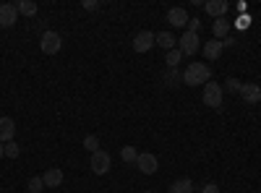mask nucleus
Segmentation results:
<instances>
[{
	"mask_svg": "<svg viewBox=\"0 0 261 193\" xmlns=\"http://www.w3.org/2000/svg\"><path fill=\"white\" fill-rule=\"evenodd\" d=\"M222 97H225V89H222V84H217V81H206L204 84V104L206 107H214V110H220L222 107Z\"/></svg>",
	"mask_w": 261,
	"mask_h": 193,
	"instance_id": "f03ea898",
	"label": "nucleus"
},
{
	"mask_svg": "<svg viewBox=\"0 0 261 193\" xmlns=\"http://www.w3.org/2000/svg\"><path fill=\"white\" fill-rule=\"evenodd\" d=\"M204 11H206L212 18H225V13L230 11V3H227V0H206Z\"/></svg>",
	"mask_w": 261,
	"mask_h": 193,
	"instance_id": "1a4fd4ad",
	"label": "nucleus"
},
{
	"mask_svg": "<svg viewBox=\"0 0 261 193\" xmlns=\"http://www.w3.org/2000/svg\"><path fill=\"white\" fill-rule=\"evenodd\" d=\"M180 58H183V52L175 47V50H170L167 52V58H165V63H167V68H178V63H180Z\"/></svg>",
	"mask_w": 261,
	"mask_h": 193,
	"instance_id": "412c9836",
	"label": "nucleus"
},
{
	"mask_svg": "<svg viewBox=\"0 0 261 193\" xmlns=\"http://www.w3.org/2000/svg\"><path fill=\"white\" fill-rule=\"evenodd\" d=\"M3 152H6V157H8V159H18L21 149H18V144H16V141H8V144L3 146Z\"/></svg>",
	"mask_w": 261,
	"mask_h": 193,
	"instance_id": "393cba45",
	"label": "nucleus"
},
{
	"mask_svg": "<svg viewBox=\"0 0 261 193\" xmlns=\"http://www.w3.org/2000/svg\"><path fill=\"white\" fill-rule=\"evenodd\" d=\"M42 190H45V180H42V175L29 178V193H42Z\"/></svg>",
	"mask_w": 261,
	"mask_h": 193,
	"instance_id": "b1692460",
	"label": "nucleus"
},
{
	"mask_svg": "<svg viewBox=\"0 0 261 193\" xmlns=\"http://www.w3.org/2000/svg\"><path fill=\"white\" fill-rule=\"evenodd\" d=\"M136 167L141 170L144 175H154L157 170H160V162L157 157L151 154V152H139V159H136Z\"/></svg>",
	"mask_w": 261,
	"mask_h": 193,
	"instance_id": "0eeeda50",
	"label": "nucleus"
},
{
	"mask_svg": "<svg viewBox=\"0 0 261 193\" xmlns=\"http://www.w3.org/2000/svg\"><path fill=\"white\" fill-rule=\"evenodd\" d=\"M235 45H238V39H235L232 34H227V37L222 39V47H235Z\"/></svg>",
	"mask_w": 261,
	"mask_h": 193,
	"instance_id": "c85d7f7f",
	"label": "nucleus"
},
{
	"mask_svg": "<svg viewBox=\"0 0 261 193\" xmlns=\"http://www.w3.org/2000/svg\"><path fill=\"white\" fill-rule=\"evenodd\" d=\"M230 34V21L227 18H214V24H212V39H225Z\"/></svg>",
	"mask_w": 261,
	"mask_h": 193,
	"instance_id": "ddd939ff",
	"label": "nucleus"
},
{
	"mask_svg": "<svg viewBox=\"0 0 261 193\" xmlns=\"http://www.w3.org/2000/svg\"><path fill=\"white\" fill-rule=\"evenodd\" d=\"M154 45H157V34H151V32H139L134 37V42H130V47L136 52H149Z\"/></svg>",
	"mask_w": 261,
	"mask_h": 193,
	"instance_id": "423d86ee",
	"label": "nucleus"
},
{
	"mask_svg": "<svg viewBox=\"0 0 261 193\" xmlns=\"http://www.w3.org/2000/svg\"><path fill=\"white\" fill-rule=\"evenodd\" d=\"M178 50L183 52V55H196L201 50V39H199V34H193V32H186L180 39H178Z\"/></svg>",
	"mask_w": 261,
	"mask_h": 193,
	"instance_id": "39448f33",
	"label": "nucleus"
},
{
	"mask_svg": "<svg viewBox=\"0 0 261 193\" xmlns=\"http://www.w3.org/2000/svg\"><path fill=\"white\" fill-rule=\"evenodd\" d=\"M16 136V123L13 118H0V144H8Z\"/></svg>",
	"mask_w": 261,
	"mask_h": 193,
	"instance_id": "f8f14e48",
	"label": "nucleus"
},
{
	"mask_svg": "<svg viewBox=\"0 0 261 193\" xmlns=\"http://www.w3.org/2000/svg\"><path fill=\"white\" fill-rule=\"evenodd\" d=\"M241 97L246 104H258L261 102V87L258 84H243L241 87Z\"/></svg>",
	"mask_w": 261,
	"mask_h": 193,
	"instance_id": "9d476101",
	"label": "nucleus"
},
{
	"mask_svg": "<svg viewBox=\"0 0 261 193\" xmlns=\"http://www.w3.org/2000/svg\"><path fill=\"white\" fill-rule=\"evenodd\" d=\"M89 167H92V173H94V175H105V173H110V167H113V157L99 149V152H94V154H92Z\"/></svg>",
	"mask_w": 261,
	"mask_h": 193,
	"instance_id": "20e7f679",
	"label": "nucleus"
},
{
	"mask_svg": "<svg viewBox=\"0 0 261 193\" xmlns=\"http://www.w3.org/2000/svg\"><path fill=\"white\" fill-rule=\"evenodd\" d=\"M167 24L175 26V29L188 26V13H186V8H170V11H167Z\"/></svg>",
	"mask_w": 261,
	"mask_h": 193,
	"instance_id": "9b49d317",
	"label": "nucleus"
},
{
	"mask_svg": "<svg viewBox=\"0 0 261 193\" xmlns=\"http://www.w3.org/2000/svg\"><path fill=\"white\" fill-rule=\"evenodd\" d=\"M144 193H151V190H144Z\"/></svg>",
	"mask_w": 261,
	"mask_h": 193,
	"instance_id": "7c9ffc66",
	"label": "nucleus"
},
{
	"mask_svg": "<svg viewBox=\"0 0 261 193\" xmlns=\"http://www.w3.org/2000/svg\"><path fill=\"white\" fill-rule=\"evenodd\" d=\"M241 87H243V81H241V78H227L222 89L230 92V94H241Z\"/></svg>",
	"mask_w": 261,
	"mask_h": 193,
	"instance_id": "5701e85b",
	"label": "nucleus"
},
{
	"mask_svg": "<svg viewBox=\"0 0 261 193\" xmlns=\"http://www.w3.org/2000/svg\"><path fill=\"white\" fill-rule=\"evenodd\" d=\"M167 193H193V180H188V178H180V180H175L170 185V190Z\"/></svg>",
	"mask_w": 261,
	"mask_h": 193,
	"instance_id": "f3484780",
	"label": "nucleus"
},
{
	"mask_svg": "<svg viewBox=\"0 0 261 193\" xmlns=\"http://www.w3.org/2000/svg\"><path fill=\"white\" fill-rule=\"evenodd\" d=\"M201 193H220V185H217V183H206L201 188Z\"/></svg>",
	"mask_w": 261,
	"mask_h": 193,
	"instance_id": "cd10ccee",
	"label": "nucleus"
},
{
	"mask_svg": "<svg viewBox=\"0 0 261 193\" xmlns=\"http://www.w3.org/2000/svg\"><path fill=\"white\" fill-rule=\"evenodd\" d=\"M212 78V71L206 63H188V68L183 71V84L186 87H199Z\"/></svg>",
	"mask_w": 261,
	"mask_h": 193,
	"instance_id": "f257e3e1",
	"label": "nucleus"
},
{
	"mask_svg": "<svg viewBox=\"0 0 261 193\" xmlns=\"http://www.w3.org/2000/svg\"><path fill=\"white\" fill-rule=\"evenodd\" d=\"M16 11H18L21 16H34V13H37V3H34V0H18Z\"/></svg>",
	"mask_w": 261,
	"mask_h": 193,
	"instance_id": "6ab92c4d",
	"label": "nucleus"
},
{
	"mask_svg": "<svg viewBox=\"0 0 261 193\" xmlns=\"http://www.w3.org/2000/svg\"><path fill=\"white\" fill-rule=\"evenodd\" d=\"M42 180H45V188H58L63 183V170L60 167H50L45 175H42Z\"/></svg>",
	"mask_w": 261,
	"mask_h": 193,
	"instance_id": "4468645a",
	"label": "nucleus"
},
{
	"mask_svg": "<svg viewBox=\"0 0 261 193\" xmlns=\"http://www.w3.org/2000/svg\"><path fill=\"white\" fill-rule=\"evenodd\" d=\"M199 26H201L199 18H188V29H186V32H193V34H196V32H199Z\"/></svg>",
	"mask_w": 261,
	"mask_h": 193,
	"instance_id": "a878e982",
	"label": "nucleus"
},
{
	"mask_svg": "<svg viewBox=\"0 0 261 193\" xmlns=\"http://www.w3.org/2000/svg\"><path fill=\"white\" fill-rule=\"evenodd\" d=\"M157 45H160L162 50H167V52H170V50H175V45H178V39L172 37L170 32H160V34H157Z\"/></svg>",
	"mask_w": 261,
	"mask_h": 193,
	"instance_id": "dca6fc26",
	"label": "nucleus"
},
{
	"mask_svg": "<svg viewBox=\"0 0 261 193\" xmlns=\"http://www.w3.org/2000/svg\"><path fill=\"white\" fill-rule=\"evenodd\" d=\"M120 157H123V162H134V164H136V159H139L136 146H123V149H120Z\"/></svg>",
	"mask_w": 261,
	"mask_h": 193,
	"instance_id": "aec40b11",
	"label": "nucleus"
},
{
	"mask_svg": "<svg viewBox=\"0 0 261 193\" xmlns=\"http://www.w3.org/2000/svg\"><path fill=\"white\" fill-rule=\"evenodd\" d=\"M81 8H84V11H97V8H99V3H94V0H84Z\"/></svg>",
	"mask_w": 261,
	"mask_h": 193,
	"instance_id": "bb28decb",
	"label": "nucleus"
},
{
	"mask_svg": "<svg viewBox=\"0 0 261 193\" xmlns=\"http://www.w3.org/2000/svg\"><path fill=\"white\" fill-rule=\"evenodd\" d=\"M16 21H18L16 6H11V3H3V6H0V29H11Z\"/></svg>",
	"mask_w": 261,
	"mask_h": 193,
	"instance_id": "6e6552de",
	"label": "nucleus"
},
{
	"mask_svg": "<svg viewBox=\"0 0 261 193\" xmlns=\"http://www.w3.org/2000/svg\"><path fill=\"white\" fill-rule=\"evenodd\" d=\"M162 81L167 84V87H178V81H183V73H180L178 68H167V71L162 73Z\"/></svg>",
	"mask_w": 261,
	"mask_h": 193,
	"instance_id": "a211bd4d",
	"label": "nucleus"
},
{
	"mask_svg": "<svg viewBox=\"0 0 261 193\" xmlns=\"http://www.w3.org/2000/svg\"><path fill=\"white\" fill-rule=\"evenodd\" d=\"M3 146H6V144H0V159H3V157H6V152H3Z\"/></svg>",
	"mask_w": 261,
	"mask_h": 193,
	"instance_id": "c756f323",
	"label": "nucleus"
},
{
	"mask_svg": "<svg viewBox=\"0 0 261 193\" xmlns=\"http://www.w3.org/2000/svg\"><path fill=\"white\" fill-rule=\"evenodd\" d=\"M60 47H63V39H60V34L58 32H45L39 37V50L45 52V55H55V52H60Z\"/></svg>",
	"mask_w": 261,
	"mask_h": 193,
	"instance_id": "7ed1b4c3",
	"label": "nucleus"
},
{
	"mask_svg": "<svg viewBox=\"0 0 261 193\" xmlns=\"http://www.w3.org/2000/svg\"><path fill=\"white\" fill-rule=\"evenodd\" d=\"M222 42L220 39H212V42H206V45H204V55H206V60H217V58H220L222 55Z\"/></svg>",
	"mask_w": 261,
	"mask_h": 193,
	"instance_id": "2eb2a0df",
	"label": "nucleus"
},
{
	"mask_svg": "<svg viewBox=\"0 0 261 193\" xmlns=\"http://www.w3.org/2000/svg\"><path fill=\"white\" fill-rule=\"evenodd\" d=\"M84 149H86V152H89V154L99 152V139H97L94 133H89V136L84 139Z\"/></svg>",
	"mask_w": 261,
	"mask_h": 193,
	"instance_id": "4be33fe9",
	"label": "nucleus"
}]
</instances>
